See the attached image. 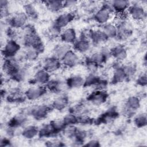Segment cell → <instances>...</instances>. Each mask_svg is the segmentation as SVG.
<instances>
[{"label": "cell", "mask_w": 147, "mask_h": 147, "mask_svg": "<svg viewBox=\"0 0 147 147\" xmlns=\"http://www.w3.org/2000/svg\"><path fill=\"white\" fill-rule=\"evenodd\" d=\"M74 17L75 16L72 13H64L60 14L55 19L53 24L60 29H61L66 27L74 19Z\"/></svg>", "instance_id": "13"}, {"label": "cell", "mask_w": 147, "mask_h": 147, "mask_svg": "<svg viewBox=\"0 0 147 147\" xmlns=\"http://www.w3.org/2000/svg\"><path fill=\"white\" fill-rule=\"evenodd\" d=\"M63 121L66 126L74 125L76 123H78V116H76L75 114L71 113L66 114L64 117Z\"/></svg>", "instance_id": "34"}, {"label": "cell", "mask_w": 147, "mask_h": 147, "mask_svg": "<svg viewBox=\"0 0 147 147\" xmlns=\"http://www.w3.org/2000/svg\"><path fill=\"white\" fill-rule=\"evenodd\" d=\"M118 115V113L115 109H110L103 113L96 121V123H107L115 119Z\"/></svg>", "instance_id": "20"}, {"label": "cell", "mask_w": 147, "mask_h": 147, "mask_svg": "<svg viewBox=\"0 0 147 147\" xmlns=\"http://www.w3.org/2000/svg\"><path fill=\"white\" fill-rule=\"evenodd\" d=\"M135 125L138 127H143L146 125L147 117L146 113H141L137 115L134 119Z\"/></svg>", "instance_id": "35"}, {"label": "cell", "mask_w": 147, "mask_h": 147, "mask_svg": "<svg viewBox=\"0 0 147 147\" xmlns=\"http://www.w3.org/2000/svg\"><path fill=\"white\" fill-rule=\"evenodd\" d=\"M50 80V75L49 72L44 69L38 70L34 74L32 82L34 83L42 85L47 84Z\"/></svg>", "instance_id": "21"}, {"label": "cell", "mask_w": 147, "mask_h": 147, "mask_svg": "<svg viewBox=\"0 0 147 147\" xmlns=\"http://www.w3.org/2000/svg\"><path fill=\"white\" fill-rule=\"evenodd\" d=\"M116 26L117 28V35L116 38L119 40H125L131 36L132 33L131 27L125 20L119 22V24Z\"/></svg>", "instance_id": "6"}, {"label": "cell", "mask_w": 147, "mask_h": 147, "mask_svg": "<svg viewBox=\"0 0 147 147\" xmlns=\"http://www.w3.org/2000/svg\"><path fill=\"white\" fill-rule=\"evenodd\" d=\"M108 94L102 90H96L91 93L87 99L95 105H100L106 102Z\"/></svg>", "instance_id": "11"}, {"label": "cell", "mask_w": 147, "mask_h": 147, "mask_svg": "<svg viewBox=\"0 0 147 147\" xmlns=\"http://www.w3.org/2000/svg\"><path fill=\"white\" fill-rule=\"evenodd\" d=\"M127 11L130 17L135 21H141L146 18V12L141 5H130Z\"/></svg>", "instance_id": "7"}, {"label": "cell", "mask_w": 147, "mask_h": 147, "mask_svg": "<svg viewBox=\"0 0 147 147\" xmlns=\"http://www.w3.org/2000/svg\"><path fill=\"white\" fill-rule=\"evenodd\" d=\"M24 13L26 14L28 18L32 20H36L38 18V12L33 5L27 3L24 5Z\"/></svg>", "instance_id": "32"}, {"label": "cell", "mask_w": 147, "mask_h": 147, "mask_svg": "<svg viewBox=\"0 0 147 147\" xmlns=\"http://www.w3.org/2000/svg\"><path fill=\"white\" fill-rule=\"evenodd\" d=\"M110 5L114 12L119 14H124L130 6V2L126 0H115L110 2Z\"/></svg>", "instance_id": "17"}, {"label": "cell", "mask_w": 147, "mask_h": 147, "mask_svg": "<svg viewBox=\"0 0 147 147\" xmlns=\"http://www.w3.org/2000/svg\"><path fill=\"white\" fill-rule=\"evenodd\" d=\"M51 109H52V106L51 107L45 105H37L30 108L28 113L36 120H41L47 117Z\"/></svg>", "instance_id": "3"}, {"label": "cell", "mask_w": 147, "mask_h": 147, "mask_svg": "<svg viewBox=\"0 0 147 147\" xmlns=\"http://www.w3.org/2000/svg\"><path fill=\"white\" fill-rule=\"evenodd\" d=\"M26 118L24 115H19L12 118L8 123V127L16 129L25 123Z\"/></svg>", "instance_id": "29"}, {"label": "cell", "mask_w": 147, "mask_h": 147, "mask_svg": "<svg viewBox=\"0 0 147 147\" xmlns=\"http://www.w3.org/2000/svg\"><path fill=\"white\" fill-rule=\"evenodd\" d=\"M21 49V46L17 41L13 39H10L5 44L2 49L1 53L4 59L12 58L18 53Z\"/></svg>", "instance_id": "2"}, {"label": "cell", "mask_w": 147, "mask_h": 147, "mask_svg": "<svg viewBox=\"0 0 147 147\" xmlns=\"http://www.w3.org/2000/svg\"><path fill=\"white\" fill-rule=\"evenodd\" d=\"M1 18H6L9 16L8 10V1L5 0H1Z\"/></svg>", "instance_id": "38"}, {"label": "cell", "mask_w": 147, "mask_h": 147, "mask_svg": "<svg viewBox=\"0 0 147 147\" xmlns=\"http://www.w3.org/2000/svg\"><path fill=\"white\" fill-rule=\"evenodd\" d=\"M68 99L67 96L62 95L56 98L52 104V109L58 111H61L64 109L68 105Z\"/></svg>", "instance_id": "25"}, {"label": "cell", "mask_w": 147, "mask_h": 147, "mask_svg": "<svg viewBox=\"0 0 147 147\" xmlns=\"http://www.w3.org/2000/svg\"><path fill=\"white\" fill-rule=\"evenodd\" d=\"M71 47L68 44H61L57 45L53 50V56L61 60L65 54L71 50Z\"/></svg>", "instance_id": "26"}, {"label": "cell", "mask_w": 147, "mask_h": 147, "mask_svg": "<svg viewBox=\"0 0 147 147\" xmlns=\"http://www.w3.org/2000/svg\"><path fill=\"white\" fill-rule=\"evenodd\" d=\"M0 145L2 146H7L10 145V141L6 137H3L1 140Z\"/></svg>", "instance_id": "45"}, {"label": "cell", "mask_w": 147, "mask_h": 147, "mask_svg": "<svg viewBox=\"0 0 147 147\" xmlns=\"http://www.w3.org/2000/svg\"><path fill=\"white\" fill-rule=\"evenodd\" d=\"M64 86L67 87V84L57 79H50L46 84L47 88L52 92L59 93L63 91L64 89Z\"/></svg>", "instance_id": "23"}, {"label": "cell", "mask_w": 147, "mask_h": 147, "mask_svg": "<svg viewBox=\"0 0 147 147\" xmlns=\"http://www.w3.org/2000/svg\"><path fill=\"white\" fill-rule=\"evenodd\" d=\"M111 56L118 61H122L127 57V51L123 45H118L110 49Z\"/></svg>", "instance_id": "22"}, {"label": "cell", "mask_w": 147, "mask_h": 147, "mask_svg": "<svg viewBox=\"0 0 147 147\" xmlns=\"http://www.w3.org/2000/svg\"><path fill=\"white\" fill-rule=\"evenodd\" d=\"M91 41L88 37V34H82L73 44L74 48L75 51L80 53L87 52L91 47Z\"/></svg>", "instance_id": "8"}, {"label": "cell", "mask_w": 147, "mask_h": 147, "mask_svg": "<svg viewBox=\"0 0 147 147\" xmlns=\"http://www.w3.org/2000/svg\"><path fill=\"white\" fill-rule=\"evenodd\" d=\"M65 83L68 88H80L84 86V78L80 75H73L68 78Z\"/></svg>", "instance_id": "24"}, {"label": "cell", "mask_w": 147, "mask_h": 147, "mask_svg": "<svg viewBox=\"0 0 147 147\" xmlns=\"http://www.w3.org/2000/svg\"><path fill=\"white\" fill-rule=\"evenodd\" d=\"M127 76L125 72L123 66L121 65H115L114 68V72L112 77L111 82L113 84H117L123 82Z\"/></svg>", "instance_id": "18"}, {"label": "cell", "mask_w": 147, "mask_h": 147, "mask_svg": "<svg viewBox=\"0 0 147 147\" xmlns=\"http://www.w3.org/2000/svg\"><path fill=\"white\" fill-rule=\"evenodd\" d=\"M56 133L53 130L50 123L44 125L38 130V136L40 137H49L56 135Z\"/></svg>", "instance_id": "31"}, {"label": "cell", "mask_w": 147, "mask_h": 147, "mask_svg": "<svg viewBox=\"0 0 147 147\" xmlns=\"http://www.w3.org/2000/svg\"><path fill=\"white\" fill-rule=\"evenodd\" d=\"M140 107V99L137 96H130L127 99L125 103L124 113L128 117H131Z\"/></svg>", "instance_id": "10"}, {"label": "cell", "mask_w": 147, "mask_h": 147, "mask_svg": "<svg viewBox=\"0 0 147 147\" xmlns=\"http://www.w3.org/2000/svg\"><path fill=\"white\" fill-rule=\"evenodd\" d=\"M60 38L64 43L74 44L77 39L76 31L72 28H67L61 33Z\"/></svg>", "instance_id": "19"}, {"label": "cell", "mask_w": 147, "mask_h": 147, "mask_svg": "<svg viewBox=\"0 0 147 147\" xmlns=\"http://www.w3.org/2000/svg\"><path fill=\"white\" fill-rule=\"evenodd\" d=\"M113 12L111 5L106 3L96 11L94 16V19L98 24L104 25L109 22Z\"/></svg>", "instance_id": "1"}, {"label": "cell", "mask_w": 147, "mask_h": 147, "mask_svg": "<svg viewBox=\"0 0 147 147\" xmlns=\"http://www.w3.org/2000/svg\"><path fill=\"white\" fill-rule=\"evenodd\" d=\"M45 145L48 146H63V142L60 141H49L45 143Z\"/></svg>", "instance_id": "42"}, {"label": "cell", "mask_w": 147, "mask_h": 147, "mask_svg": "<svg viewBox=\"0 0 147 147\" xmlns=\"http://www.w3.org/2000/svg\"><path fill=\"white\" fill-rule=\"evenodd\" d=\"M107 84V81L102 79L100 76L95 74H90L86 78L84 79V87L94 86L96 87L97 90H102Z\"/></svg>", "instance_id": "5"}, {"label": "cell", "mask_w": 147, "mask_h": 147, "mask_svg": "<svg viewBox=\"0 0 147 147\" xmlns=\"http://www.w3.org/2000/svg\"><path fill=\"white\" fill-rule=\"evenodd\" d=\"M47 91V88L42 86L29 88L25 92V96L30 100H35L43 96Z\"/></svg>", "instance_id": "15"}, {"label": "cell", "mask_w": 147, "mask_h": 147, "mask_svg": "<svg viewBox=\"0 0 147 147\" xmlns=\"http://www.w3.org/2000/svg\"><path fill=\"white\" fill-rule=\"evenodd\" d=\"M137 83L141 86H145L147 84V77L146 73L140 75L137 79Z\"/></svg>", "instance_id": "40"}, {"label": "cell", "mask_w": 147, "mask_h": 147, "mask_svg": "<svg viewBox=\"0 0 147 147\" xmlns=\"http://www.w3.org/2000/svg\"><path fill=\"white\" fill-rule=\"evenodd\" d=\"M6 35L10 38V39H13L14 40V37L16 36V32L14 31V28H13L10 26H9L8 28L6 30Z\"/></svg>", "instance_id": "41"}, {"label": "cell", "mask_w": 147, "mask_h": 147, "mask_svg": "<svg viewBox=\"0 0 147 147\" xmlns=\"http://www.w3.org/2000/svg\"><path fill=\"white\" fill-rule=\"evenodd\" d=\"M40 53L34 48L32 47H26L24 52V57L29 61L35 60L38 56Z\"/></svg>", "instance_id": "33"}, {"label": "cell", "mask_w": 147, "mask_h": 147, "mask_svg": "<svg viewBox=\"0 0 147 147\" xmlns=\"http://www.w3.org/2000/svg\"><path fill=\"white\" fill-rule=\"evenodd\" d=\"M28 17L24 12L18 13L7 18V21L9 26L13 28H23L25 26Z\"/></svg>", "instance_id": "4"}, {"label": "cell", "mask_w": 147, "mask_h": 147, "mask_svg": "<svg viewBox=\"0 0 147 147\" xmlns=\"http://www.w3.org/2000/svg\"><path fill=\"white\" fill-rule=\"evenodd\" d=\"M20 68L18 61L14 57L4 59L2 69L10 76L17 72Z\"/></svg>", "instance_id": "12"}, {"label": "cell", "mask_w": 147, "mask_h": 147, "mask_svg": "<svg viewBox=\"0 0 147 147\" xmlns=\"http://www.w3.org/2000/svg\"><path fill=\"white\" fill-rule=\"evenodd\" d=\"M26 71L25 68H20L17 72H16L14 74L10 76L11 78L17 82L22 81L26 77Z\"/></svg>", "instance_id": "37"}, {"label": "cell", "mask_w": 147, "mask_h": 147, "mask_svg": "<svg viewBox=\"0 0 147 147\" xmlns=\"http://www.w3.org/2000/svg\"><path fill=\"white\" fill-rule=\"evenodd\" d=\"M79 57L78 55L72 50L68 52L61 60V63L65 66L69 68L76 66L79 63Z\"/></svg>", "instance_id": "16"}, {"label": "cell", "mask_w": 147, "mask_h": 147, "mask_svg": "<svg viewBox=\"0 0 147 147\" xmlns=\"http://www.w3.org/2000/svg\"><path fill=\"white\" fill-rule=\"evenodd\" d=\"M61 64L60 59L53 56L45 59L43 63V69L48 72H53L59 69Z\"/></svg>", "instance_id": "14"}, {"label": "cell", "mask_w": 147, "mask_h": 147, "mask_svg": "<svg viewBox=\"0 0 147 147\" xmlns=\"http://www.w3.org/2000/svg\"><path fill=\"white\" fill-rule=\"evenodd\" d=\"M87 34L91 43L96 46L105 43L109 39L102 30H91Z\"/></svg>", "instance_id": "9"}, {"label": "cell", "mask_w": 147, "mask_h": 147, "mask_svg": "<svg viewBox=\"0 0 147 147\" xmlns=\"http://www.w3.org/2000/svg\"><path fill=\"white\" fill-rule=\"evenodd\" d=\"M49 123L51 125L55 132L56 133V134H58L59 132L61 131L62 130H64L66 127L63 119L62 120L55 119L50 122Z\"/></svg>", "instance_id": "36"}, {"label": "cell", "mask_w": 147, "mask_h": 147, "mask_svg": "<svg viewBox=\"0 0 147 147\" xmlns=\"http://www.w3.org/2000/svg\"><path fill=\"white\" fill-rule=\"evenodd\" d=\"M105 34L107 36V37L113 38H116L117 35V26L110 22H107L103 25V28L102 30Z\"/></svg>", "instance_id": "27"}, {"label": "cell", "mask_w": 147, "mask_h": 147, "mask_svg": "<svg viewBox=\"0 0 147 147\" xmlns=\"http://www.w3.org/2000/svg\"><path fill=\"white\" fill-rule=\"evenodd\" d=\"M123 68L127 78L133 75L136 71V67L132 64H128L127 65H125L123 66Z\"/></svg>", "instance_id": "39"}, {"label": "cell", "mask_w": 147, "mask_h": 147, "mask_svg": "<svg viewBox=\"0 0 147 147\" xmlns=\"http://www.w3.org/2000/svg\"><path fill=\"white\" fill-rule=\"evenodd\" d=\"M38 130L37 127L34 125H30L24 128L22 131V135L27 139H32L38 135Z\"/></svg>", "instance_id": "28"}, {"label": "cell", "mask_w": 147, "mask_h": 147, "mask_svg": "<svg viewBox=\"0 0 147 147\" xmlns=\"http://www.w3.org/2000/svg\"><path fill=\"white\" fill-rule=\"evenodd\" d=\"M83 146H90V147H96V146H99L100 144L99 142L96 140H91L89 141L88 142H87L86 144L83 145Z\"/></svg>", "instance_id": "43"}, {"label": "cell", "mask_w": 147, "mask_h": 147, "mask_svg": "<svg viewBox=\"0 0 147 147\" xmlns=\"http://www.w3.org/2000/svg\"><path fill=\"white\" fill-rule=\"evenodd\" d=\"M78 2L75 1H67L64 2V8H71L76 5Z\"/></svg>", "instance_id": "44"}, {"label": "cell", "mask_w": 147, "mask_h": 147, "mask_svg": "<svg viewBox=\"0 0 147 147\" xmlns=\"http://www.w3.org/2000/svg\"><path fill=\"white\" fill-rule=\"evenodd\" d=\"M45 5L52 12L56 13L61 10L64 7V2L60 1H45Z\"/></svg>", "instance_id": "30"}]
</instances>
